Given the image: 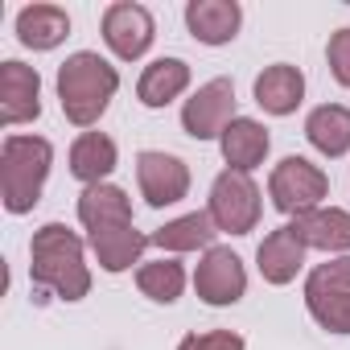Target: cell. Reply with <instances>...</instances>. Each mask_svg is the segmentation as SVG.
Returning <instances> with one entry per match:
<instances>
[{
	"label": "cell",
	"mask_w": 350,
	"mask_h": 350,
	"mask_svg": "<svg viewBox=\"0 0 350 350\" xmlns=\"http://www.w3.org/2000/svg\"><path fill=\"white\" fill-rule=\"evenodd\" d=\"M29 276L38 288H50L62 301H83L91 293V268H87L83 239L66 223H46L42 231H33Z\"/></svg>",
	"instance_id": "6da1fadb"
},
{
	"label": "cell",
	"mask_w": 350,
	"mask_h": 350,
	"mask_svg": "<svg viewBox=\"0 0 350 350\" xmlns=\"http://www.w3.org/2000/svg\"><path fill=\"white\" fill-rule=\"evenodd\" d=\"M116 91H120L116 66L91 50H79L58 66V103H62V116L79 128H91L107 111Z\"/></svg>",
	"instance_id": "7a4b0ae2"
},
{
	"label": "cell",
	"mask_w": 350,
	"mask_h": 350,
	"mask_svg": "<svg viewBox=\"0 0 350 350\" xmlns=\"http://www.w3.org/2000/svg\"><path fill=\"white\" fill-rule=\"evenodd\" d=\"M54 148L42 136H5L0 148V198L9 215H29L50 178Z\"/></svg>",
	"instance_id": "3957f363"
},
{
	"label": "cell",
	"mask_w": 350,
	"mask_h": 350,
	"mask_svg": "<svg viewBox=\"0 0 350 350\" xmlns=\"http://www.w3.org/2000/svg\"><path fill=\"white\" fill-rule=\"evenodd\" d=\"M260 211H264V206H260V186L252 182V173L223 169L219 178H215L206 215L215 219L219 231H227V235H247V231H256Z\"/></svg>",
	"instance_id": "277c9868"
},
{
	"label": "cell",
	"mask_w": 350,
	"mask_h": 350,
	"mask_svg": "<svg viewBox=\"0 0 350 350\" xmlns=\"http://www.w3.org/2000/svg\"><path fill=\"white\" fill-rule=\"evenodd\" d=\"M268 194H272V206L284 211V215H305V211H317L321 198L329 194V178L305 157H284L272 178H268Z\"/></svg>",
	"instance_id": "5b68a950"
},
{
	"label": "cell",
	"mask_w": 350,
	"mask_h": 350,
	"mask_svg": "<svg viewBox=\"0 0 350 350\" xmlns=\"http://www.w3.org/2000/svg\"><path fill=\"white\" fill-rule=\"evenodd\" d=\"M136 182H140V194L152 211L161 206H173L190 194V165L173 152H157V148H144L136 157Z\"/></svg>",
	"instance_id": "8992f818"
},
{
	"label": "cell",
	"mask_w": 350,
	"mask_h": 350,
	"mask_svg": "<svg viewBox=\"0 0 350 350\" xmlns=\"http://www.w3.org/2000/svg\"><path fill=\"white\" fill-rule=\"evenodd\" d=\"M235 120V83L231 79H211L206 87H198L186 107H182V128L194 140H215L227 132V124Z\"/></svg>",
	"instance_id": "52a82bcc"
},
{
	"label": "cell",
	"mask_w": 350,
	"mask_h": 350,
	"mask_svg": "<svg viewBox=\"0 0 350 350\" xmlns=\"http://www.w3.org/2000/svg\"><path fill=\"white\" fill-rule=\"evenodd\" d=\"M152 38H157V25H152V13L144 5H132V0L107 5V13H103V42H107V50L120 62L144 58Z\"/></svg>",
	"instance_id": "ba28073f"
},
{
	"label": "cell",
	"mask_w": 350,
	"mask_h": 350,
	"mask_svg": "<svg viewBox=\"0 0 350 350\" xmlns=\"http://www.w3.org/2000/svg\"><path fill=\"white\" fill-rule=\"evenodd\" d=\"M194 288L206 305H235L243 293H247V272H243V260L231 252V247H211L202 260H198V272H194Z\"/></svg>",
	"instance_id": "9c48e42d"
},
{
	"label": "cell",
	"mask_w": 350,
	"mask_h": 350,
	"mask_svg": "<svg viewBox=\"0 0 350 350\" xmlns=\"http://www.w3.org/2000/svg\"><path fill=\"white\" fill-rule=\"evenodd\" d=\"M42 116V79L25 62H5L0 66V124H29Z\"/></svg>",
	"instance_id": "30bf717a"
},
{
	"label": "cell",
	"mask_w": 350,
	"mask_h": 350,
	"mask_svg": "<svg viewBox=\"0 0 350 350\" xmlns=\"http://www.w3.org/2000/svg\"><path fill=\"white\" fill-rule=\"evenodd\" d=\"M256 264H260V276H264L268 284H288V280H297V272H301V264H305V243H301L297 227L284 223V227H276L272 235H264V243H260V252H256Z\"/></svg>",
	"instance_id": "8fae6325"
},
{
	"label": "cell",
	"mask_w": 350,
	"mask_h": 350,
	"mask_svg": "<svg viewBox=\"0 0 350 350\" xmlns=\"http://www.w3.org/2000/svg\"><path fill=\"white\" fill-rule=\"evenodd\" d=\"M186 25L202 46H227V42H235V33L243 25V9L235 0H190Z\"/></svg>",
	"instance_id": "7c38bea8"
},
{
	"label": "cell",
	"mask_w": 350,
	"mask_h": 350,
	"mask_svg": "<svg viewBox=\"0 0 350 350\" xmlns=\"http://www.w3.org/2000/svg\"><path fill=\"white\" fill-rule=\"evenodd\" d=\"M87 239H91V252H95V260H99L103 272H128L140 260V252L152 243L148 235L136 231V223H116V227L87 231Z\"/></svg>",
	"instance_id": "4fadbf2b"
},
{
	"label": "cell",
	"mask_w": 350,
	"mask_h": 350,
	"mask_svg": "<svg viewBox=\"0 0 350 350\" xmlns=\"http://www.w3.org/2000/svg\"><path fill=\"white\" fill-rule=\"evenodd\" d=\"M297 235L305 247H317V252H350V211L342 206H317V211H305L293 219Z\"/></svg>",
	"instance_id": "5bb4252c"
},
{
	"label": "cell",
	"mask_w": 350,
	"mask_h": 350,
	"mask_svg": "<svg viewBox=\"0 0 350 350\" xmlns=\"http://www.w3.org/2000/svg\"><path fill=\"white\" fill-rule=\"evenodd\" d=\"M305 99V75L288 62L264 66V75H256V103L268 116H293Z\"/></svg>",
	"instance_id": "9a60e30c"
},
{
	"label": "cell",
	"mask_w": 350,
	"mask_h": 350,
	"mask_svg": "<svg viewBox=\"0 0 350 350\" xmlns=\"http://www.w3.org/2000/svg\"><path fill=\"white\" fill-rule=\"evenodd\" d=\"M219 144H223V161H227V169H239V173H252L256 165H264V157H268V128L260 124V120H247V116H235L231 124H227V132L219 136Z\"/></svg>",
	"instance_id": "2e32d148"
},
{
	"label": "cell",
	"mask_w": 350,
	"mask_h": 350,
	"mask_svg": "<svg viewBox=\"0 0 350 350\" xmlns=\"http://www.w3.org/2000/svg\"><path fill=\"white\" fill-rule=\"evenodd\" d=\"M17 38L29 50H54L70 38V17L58 5H25L17 13Z\"/></svg>",
	"instance_id": "e0dca14e"
},
{
	"label": "cell",
	"mask_w": 350,
	"mask_h": 350,
	"mask_svg": "<svg viewBox=\"0 0 350 350\" xmlns=\"http://www.w3.org/2000/svg\"><path fill=\"white\" fill-rule=\"evenodd\" d=\"M186 87H190V66L182 58H157L144 66V75L136 83V99L144 107H169Z\"/></svg>",
	"instance_id": "ac0fdd59"
},
{
	"label": "cell",
	"mask_w": 350,
	"mask_h": 350,
	"mask_svg": "<svg viewBox=\"0 0 350 350\" xmlns=\"http://www.w3.org/2000/svg\"><path fill=\"white\" fill-rule=\"evenodd\" d=\"M305 136L321 157H346L350 152V107L321 103L305 120Z\"/></svg>",
	"instance_id": "d6986e66"
},
{
	"label": "cell",
	"mask_w": 350,
	"mask_h": 350,
	"mask_svg": "<svg viewBox=\"0 0 350 350\" xmlns=\"http://www.w3.org/2000/svg\"><path fill=\"white\" fill-rule=\"evenodd\" d=\"M79 223L87 231H99V227H116V223H132V202L120 186H87L79 194Z\"/></svg>",
	"instance_id": "ffe728a7"
},
{
	"label": "cell",
	"mask_w": 350,
	"mask_h": 350,
	"mask_svg": "<svg viewBox=\"0 0 350 350\" xmlns=\"http://www.w3.org/2000/svg\"><path fill=\"white\" fill-rule=\"evenodd\" d=\"M116 169V140L103 132H83L70 144V173L83 186H99L107 173Z\"/></svg>",
	"instance_id": "44dd1931"
},
{
	"label": "cell",
	"mask_w": 350,
	"mask_h": 350,
	"mask_svg": "<svg viewBox=\"0 0 350 350\" xmlns=\"http://www.w3.org/2000/svg\"><path fill=\"white\" fill-rule=\"evenodd\" d=\"M215 235H219L215 219H211L206 211H194V215H182V219L165 223V227H161V231H152L148 239H152L161 252H198V247H206V252H211Z\"/></svg>",
	"instance_id": "7402d4cb"
},
{
	"label": "cell",
	"mask_w": 350,
	"mask_h": 350,
	"mask_svg": "<svg viewBox=\"0 0 350 350\" xmlns=\"http://www.w3.org/2000/svg\"><path fill=\"white\" fill-rule=\"evenodd\" d=\"M136 284H140V293H144L148 301L173 305V301L182 297V288H186V268H182L178 260H152V264H140Z\"/></svg>",
	"instance_id": "603a6c76"
},
{
	"label": "cell",
	"mask_w": 350,
	"mask_h": 350,
	"mask_svg": "<svg viewBox=\"0 0 350 350\" xmlns=\"http://www.w3.org/2000/svg\"><path fill=\"white\" fill-rule=\"evenodd\" d=\"M305 305L321 329L350 334V288H309L305 284Z\"/></svg>",
	"instance_id": "cb8c5ba5"
},
{
	"label": "cell",
	"mask_w": 350,
	"mask_h": 350,
	"mask_svg": "<svg viewBox=\"0 0 350 350\" xmlns=\"http://www.w3.org/2000/svg\"><path fill=\"white\" fill-rule=\"evenodd\" d=\"M305 284L309 288H350V256H338L329 264H317Z\"/></svg>",
	"instance_id": "d4e9b609"
},
{
	"label": "cell",
	"mask_w": 350,
	"mask_h": 350,
	"mask_svg": "<svg viewBox=\"0 0 350 350\" xmlns=\"http://www.w3.org/2000/svg\"><path fill=\"white\" fill-rule=\"evenodd\" d=\"M178 350H243V338L235 329H211V334H186Z\"/></svg>",
	"instance_id": "484cf974"
},
{
	"label": "cell",
	"mask_w": 350,
	"mask_h": 350,
	"mask_svg": "<svg viewBox=\"0 0 350 350\" xmlns=\"http://www.w3.org/2000/svg\"><path fill=\"white\" fill-rule=\"evenodd\" d=\"M325 58H329V70H334V79H338L342 87H350V29H338V33L329 38V50H325Z\"/></svg>",
	"instance_id": "4316f807"
}]
</instances>
